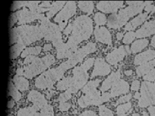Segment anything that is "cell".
<instances>
[{
  "label": "cell",
  "mask_w": 155,
  "mask_h": 116,
  "mask_svg": "<svg viewBox=\"0 0 155 116\" xmlns=\"http://www.w3.org/2000/svg\"><path fill=\"white\" fill-rule=\"evenodd\" d=\"M140 97V93L138 92H136V93L134 94V95L133 96V98L135 99H137L138 100Z\"/></svg>",
  "instance_id": "cell-58"
},
{
  "label": "cell",
  "mask_w": 155,
  "mask_h": 116,
  "mask_svg": "<svg viewBox=\"0 0 155 116\" xmlns=\"http://www.w3.org/2000/svg\"><path fill=\"white\" fill-rule=\"evenodd\" d=\"M135 38V32L132 31H128L124 35V38L123 39V43L124 45H128L132 43V41H134Z\"/></svg>",
  "instance_id": "cell-38"
},
{
  "label": "cell",
  "mask_w": 155,
  "mask_h": 116,
  "mask_svg": "<svg viewBox=\"0 0 155 116\" xmlns=\"http://www.w3.org/2000/svg\"><path fill=\"white\" fill-rule=\"evenodd\" d=\"M55 93V91H53V89L48 90L46 93L47 99H51V98L53 97V96H54V94Z\"/></svg>",
  "instance_id": "cell-52"
},
{
  "label": "cell",
  "mask_w": 155,
  "mask_h": 116,
  "mask_svg": "<svg viewBox=\"0 0 155 116\" xmlns=\"http://www.w3.org/2000/svg\"><path fill=\"white\" fill-rule=\"evenodd\" d=\"M39 110L40 109L38 108L34 105L32 106L20 108L17 112V116H28L31 113L39 111Z\"/></svg>",
  "instance_id": "cell-36"
},
{
  "label": "cell",
  "mask_w": 155,
  "mask_h": 116,
  "mask_svg": "<svg viewBox=\"0 0 155 116\" xmlns=\"http://www.w3.org/2000/svg\"><path fill=\"white\" fill-rule=\"evenodd\" d=\"M155 68V59L138 66L136 68V74L138 77L145 76L150 71Z\"/></svg>",
  "instance_id": "cell-25"
},
{
  "label": "cell",
  "mask_w": 155,
  "mask_h": 116,
  "mask_svg": "<svg viewBox=\"0 0 155 116\" xmlns=\"http://www.w3.org/2000/svg\"><path fill=\"white\" fill-rule=\"evenodd\" d=\"M124 7V1H100L96 4V8L104 14H116Z\"/></svg>",
  "instance_id": "cell-13"
},
{
  "label": "cell",
  "mask_w": 155,
  "mask_h": 116,
  "mask_svg": "<svg viewBox=\"0 0 155 116\" xmlns=\"http://www.w3.org/2000/svg\"><path fill=\"white\" fill-rule=\"evenodd\" d=\"M124 33L121 31L117 32L116 34V38L117 41H120L124 38Z\"/></svg>",
  "instance_id": "cell-55"
},
{
  "label": "cell",
  "mask_w": 155,
  "mask_h": 116,
  "mask_svg": "<svg viewBox=\"0 0 155 116\" xmlns=\"http://www.w3.org/2000/svg\"><path fill=\"white\" fill-rule=\"evenodd\" d=\"M71 107V103L70 102H64V103H59L58 109L60 111L64 112L67 111Z\"/></svg>",
  "instance_id": "cell-46"
},
{
  "label": "cell",
  "mask_w": 155,
  "mask_h": 116,
  "mask_svg": "<svg viewBox=\"0 0 155 116\" xmlns=\"http://www.w3.org/2000/svg\"><path fill=\"white\" fill-rule=\"evenodd\" d=\"M28 99L31 102L34 106L41 110L48 104L45 96L36 90H31L28 94Z\"/></svg>",
  "instance_id": "cell-19"
},
{
  "label": "cell",
  "mask_w": 155,
  "mask_h": 116,
  "mask_svg": "<svg viewBox=\"0 0 155 116\" xmlns=\"http://www.w3.org/2000/svg\"><path fill=\"white\" fill-rule=\"evenodd\" d=\"M45 16L43 14L35 12L28 8H23L11 14L9 18V27L12 28L16 23L23 25L26 23H31L36 19L40 21Z\"/></svg>",
  "instance_id": "cell-7"
},
{
  "label": "cell",
  "mask_w": 155,
  "mask_h": 116,
  "mask_svg": "<svg viewBox=\"0 0 155 116\" xmlns=\"http://www.w3.org/2000/svg\"><path fill=\"white\" fill-rule=\"evenodd\" d=\"M147 19L149 18L147 13H141L127 23L124 26V30L125 31H133L138 27L142 25Z\"/></svg>",
  "instance_id": "cell-23"
},
{
  "label": "cell",
  "mask_w": 155,
  "mask_h": 116,
  "mask_svg": "<svg viewBox=\"0 0 155 116\" xmlns=\"http://www.w3.org/2000/svg\"><path fill=\"white\" fill-rule=\"evenodd\" d=\"M155 35V19L147 21L135 32L136 38H143Z\"/></svg>",
  "instance_id": "cell-20"
},
{
  "label": "cell",
  "mask_w": 155,
  "mask_h": 116,
  "mask_svg": "<svg viewBox=\"0 0 155 116\" xmlns=\"http://www.w3.org/2000/svg\"><path fill=\"white\" fill-rule=\"evenodd\" d=\"M99 116H114L113 111L104 105L99 106Z\"/></svg>",
  "instance_id": "cell-40"
},
{
  "label": "cell",
  "mask_w": 155,
  "mask_h": 116,
  "mask_svg": "<svg viewBox=\"0 0 155 116\" xmlns=\"http://www.w3.org/2000/svg\"><path fill=\"white\" fill-rule=\"evenodd\" d=\"M31 1H14L11 5V10L12 11H15L21 8H28L31 5Z\"/></svg>",
  "instance_id": "cell-37"
},
{
  "label": "cell",
  "mask_w": 155,
  "mask_h": 116,
  "mask_svg": "<svg viewBox=\"0 0 155 116\" xmlns=\"http://www.w3.org/2000/svg\"><path fill=\"white\" fill-rule=\"evenodd\" d=\"M38 57H39L37 55H29L27 56L23 60V65H28L31 64L32 62H34Z\"/></svg>",
  "instance_id": "cell-47"
},
{
  "label": "cell",
  "mask_w": 155,
  "mask_h": 116,
  "mask_svg": "<svg viewBox=\"0 0 155 116\" xmlns=\"http://www.w3.org/2000/svg\"><path fill=\"white\" fill-rule=\"evenodd\" d=\"M72 76H68L62 78V79L57 82L56 88L59 91H66L68 90L72 84Z\"/></svg>",
  "instance_id": "cell-30"
},
{
  "label": "cell",
  "mask_w": 155,
  "mask_h": 116,
  "mask_svg": "<svg viewBox=\"0 0 155 116\" xmlns=\"http://www.w3.org/2000/svg\"><path fill=\"white\" fill-rule=\"evenodd\" d=\"M127 7L120 9L118 13L109 16L107 26L110 29H120L125 26L130 18L138 14H141L145 8L143 1H127Z\"/></svg>",
  "instance_id": "cell-3"
},
{
  "label": "cell",
  "mask_w": 155,
  "mask_h": 116,
  "mask_svg": "<svg viewBox=\"0 0 155 116\" xmlns=\"http://www.w3.org/2000/svg\"><path fill=\"white\" fill-rule=\"evenodd\" d=\"M133 110L131 102H127L118 105L116 108L117 116H127Z\"/></svg>",
  "instance_id": "cell-29"
},
{
  "label": "cell",
  "mask_w": 155,
  "mask_h": 116,
  "mask_svg": "<svg viewBox=\"0 0 155 116\" xmlns=\"http://www.w3.org/2000/svg\"><path fill=\"white\" fill-rule=\"evenodd\" d=\"M121 74L120 69L115 72H113L108 77L103 81L101 85L100 91L102 93L107 92L111 88L113 85L121 79Z\"/></svg>",
  "instance_id": "cell-21"
},
{
  "label": "cell",
  "mask_w": 155,
  "mask_h": 116,
  "mask_svg": "<svg viewBox=\"0 0 155 116\" xmlns=\"http://www.w3.org/2000/svg\"><path fill=\"white\" fill-rule=\"evenodd\" d=\"M127 55L125 46H120L115 48L113 51L106 56L107 62L111 65H117L119 62L124 60L125 57Z\"/></svg>",
  "instance_id": "cell-15"
},
{
  "label": "cell",
  "mask_w": 155,
  "mask_h": 116,
  "mask_svg": "<svg viewBox=\"0 0 155 116\" xmlns=\"http://www.w3.org/2000/svg\"><path fill=\"white\" fill-rule=\"evenodd\" d=\"M44 38V31L40 25H21L11 29L10 45L20 43L27 46Z\"/></svg>",
  "instance_id": "cell-2"
},
{
  "label": "cell",
  "mask_w": 155,
  "mask_h": 116,
  "mask_svg": "<svg viewBox=\"0 0 155 116\" xmlns=\"http://www.w3.org/2000/svg\"><path fill=\"white\" fill-rule=\"evenodd\" d=\"M101 82V79H96L94 80H92L88 82L85 86L82 89L81 91L83 94L87 93L92 90L97 89V87L100 85V84Z\"/></svg>",
  "instance_id": "cell-34"
},
{
  "label": "cell",
  "mask_w": 155,
  "mask_h": 116,
  "mask_svg": "<svg viewBox=\"0 0 155 116\" xmlns=\"http://www.w3.org/2000/svg\"><path fill=\"white\" fill-rule=\"evenodd\" d=\"M40 116H54V108L50 104H47L40 111Z\"/></svg>",
  "instance_id": "cell-39"
},
{
  "label": "cell",
  "mask_w": 155,
  "mask_h": 116,
  "mask_svg": "<svg viewBox=\"0 0 155 116\" xmlns=\"http://www.w3.org/2000/svg\"><path fill=\"white\" fill-rule=\"evenodd\" d=\"M41 47L40 46H36L34 47H29L26 48L22 53L21 55V58H25L27 56L29 55H38L40 54L41 51Z\"/></svg>",
  "instance_id": "cell-33"
},
{
  "label": "cell",
  "mask_w": 155,
  "mask_h": 116,
  "mask_svg": "<svg viewBox=\"0 0 155 116\" xmlns=\"http://www.w3.org/2000/svg\"><path fill=\"white\" fill-rule=\"evenodd\" d=\"M101 91L97 89L83 94L78 100V104L81 108H85L90 106H101Z\"/></svg>",
  "instance_id": "cell-11"
},
{
  "label": "cell",
  "mask_w": 155,
  "mask_h": 116,
  "mask_svg": "<svg viewBox=\"0 0 155 116\" xmlns=\"http://www.w3.org/2000/svg\"><path fill=\"white\" fill-rule=\"evenodd\" d=\"M53 49V46L50 43H47L44 45L43 47V51L45 52H47L48 51H50L51 50Z\"/></svg>",
  "instance_id": "cell-51"
},
{
  "label": "cell",
  "mask_w": 155,
  "mask_h": 116,
  "mask_svg": "<svg viewBox=\"0 0 155 116\" xmlns=\"http://www.w3.org/2000/svg\"><path fill=\"white\" fill-rule=\"evenodd\" d=\"M8 96H11L15 101H19L22 98L21 93L16 88L12 81L8 82Z\"/></svg>",
  "instance_id": "cell-28"
},
{
  "label": "cell",
  "mask_w": 155,
  "mask_h": 116,
  "mask_svg": "<svg viewBox=\"0 0 155 116\" xmlns=\"http://www.w3.org/2000/svg\"><path fill=\"white\" fill-rule=\"evenodd\" d=\"M140 82L138 79L134 80L131 83V90L134 92H138L140 89Z\"/></svg>",
  "instance_id": "cell-48"
},
{
  "label": "cell",
  "mask_w": 155,
  "mask_h": 116,
  "mask_svg": "<svg viewBox=\"0 0 155 116\" xmlns=\"http://www.w3.org/2000/svg\"><path fill=\"white\" fill-rule=\"evenodd\" d=\"M96 51V44L93 42H89L86 45L78 49L74 55L71 58L81 62L87 55L94 53Z\"/></svg>",
  "instance_id": "cell-18"
},
{
  "label": "cell",
  "mask_w": 155,
  "mask_h": 116,
  "mask_svg": "<svg viewBox=\"0 0 155 116\" xmlns=\"http://www.w3.org/2000/svg\"><path fill=\"white\" fill-rule=\"evenodd\" d=\"M26 48V46L20 43H15L10 48V58L14 60L21 55L23 50Z\"/></svg>",
  "instance_id": "cell-31"
},
{
  "label": "cell",
  "mask_w": 155,
  "mask_h": 116,
  "mask_svg": "<svg viewBox=\"0 0 155 116\" xmlns=\"http://www.w3.org/2000/svg\"><path fill=\"white\" fill-rule=\"evenodd\" d=\"M111 68L110 65L106 62L104 58L102 57H97L95 59L94 64V68L92 72L91 78L96 77H105L108 75L111 72Z\"/></svg>",
  "instance_id": "cell-12"
},
{
  "label": "cell",
  "mask_w": 155,
  "mask_h": 116,
  "mask_svg": "<svg viewBox=\"0 0 155 116\" xmlns=\"http://www.w3.org/2000/svg\"><path fill=\"white\" fill-rule=\"evenodd\" d=\"M93 21L96 24V26L100 27L101 26H103L107 22L106 16L104 14L101 12H96L93 16Z\"/></svg>",
  "instance_id": "cell-35"
},
{
  "label": "cell",
  "mask_w": 155,
  "mask_h": 116,
  "mask_svg": "<svg viewBox=\"0 0 155 116\" xmlns=\"http://www.w3.org/2000/svg\"><path fill=\"white\" fill-rule=\"evenodd\" d=\"M153 1H145V11L147 14H150L151 15L155 12V5L152 4Z\"/></svg>",
  "instance_id": "cell-43"
},
{
  "label": "cell",
  "mask_w": 155,
  "mask_h": 116,
  "mask_svg": "<svg viewBox=\"0 0 155 116\" xmlns=\"http://www.w3.org/2000/svg\"><path fill=\"white\" fill-rule=\"evenodd\" d=\"M77 4L75 1H68L62 9L54 18L55 23H58L60 29H65L68 21L77 13Z\"/></svg>",
  "instance_id": "cell-10"
},
{
  "label": "cell",
  "mask_w": 155,
  "mask_h": 116,
  "mask_svg": "<svg viewBox=\"0 0 155 116\" xmlns=\"http://www.w3.org/2000/svg\"><path fill=\"white\" fill-rule=\"evenodd\" d=\"M94 36L96 41L108 46H112V35L107 28L96 26L94 31Z\"/></svg>",
  "instance_id": "cell-16"
},
{
  "label": "cell",
  "mask_w": 155,
  "mask_h": 116,
  "mask_svg": "<svg viewBox=\"0 0 155 116\" xmlns=\"http://www.w3.org/2000/svg\"><path fill=\"white\" fill-rule=\"evenodd\" d=\"M72 82L70 88L67 90L73 94L78 92L87 84L89 75L87 71L84 70L81 65L75 67L72 70Z\"/></svg>",
  "instance_id": "cell-9"
},
{
  "label": "cell",
  "mask_w": 155,
  "mask_h": 116,
  "mask_svg": "<svg viewBox=\"0 0 155 116\" xmlns=\"http://www.w3.org/2000/svg\"><path fill=\"white\" fill-rule=\"evenodd\" d=\"M78 116H97L96 111L93 110H86Z\"/></svg>",
  "instance_id": "cell-50"
},
{
  "label": "cell",
  "mask_w": 155,
  "mask_h": 116,
  "mask_svg": "<svg viewBox=\"0 0 155 116\" xmlns=\"http://www.w3.org/2000/svg\"><path fill=\"white\" fill-rule=\"evenodd\" d=\"M71 23L72 31L67 41L78 46L81 42L90 39L93 33V23L89 16H79Z\"/></svg>",
  "instance_id": "cell-4"
},
{
  "label": "cell",
  "mask_w": 155,
  "mask_h": 116,
  "mask_svg": "<svg viewBox=\"0 0 155 116\" xmlns=\"http://www.w3.org/2000/svg\"><path fill=\"white\" fill-rule=\"evenodd\" d=\"M71 98H72V93H70V92L68 91H66L64 93L60 94L57 99V101L59 103L67 102V101H69Z\"/></svg>",
  "instance_id": "cell-41"
},
{
  "label": "cell",
  "mask_w": 155,
  "mask_h": 116,
  "mask_svg": "<svg viewBox=\"0 0 155 116\" xmlns=\"http://www.w3.org/2000/svg\"><path fill=\"white\" fill-rule=\"evenodd\" d=\"M149 43V40L147 39H138L134 41L130 47L132 54H137L142 51L147 47Z\"/></svg>",
  "instance_id": "cell-26"
},
{
  "label": "cell",
  "mask_w": 155,
  "mask_h": 116,
  "mask_svg": "<svg viewBox=\"0 0 155 116\" xmlns=\"http://www.w3.org/2000/svg\"><path fill=\"white\" fill-rule=\"evenodd\" d=\"M132 116H140V113H133V114H132Z\"/></svg>",
  "instance_id": "cell-61"
},
{
  "label": "cell",
  "mask_w": 155,
  "mask_h": 116,
  "mask_svg": "<svg viewBox=\"0 0 155 116\" xmlns=\"http://www.w3.org/2000/svg\"><path fill=\"white\" fill-rule=\"evenodd\" d=\"M150 45L151 46L155 48V35L152 37V38L151 39L150 41Z\"/></svg>",
  "instance_id": "cell-57"
},
{
  "label": "cell",
  "mask_w": 155,
  "mask_h": 116,
  "mask_svg": "<svg viewBox=\"0 0 155 116\" xmlns=\"http://www.w3.org/2000/svg\"></svg>",
  "instance_id": "cell-63"
},
{
  "label": "cell",
  "mask_w": 155,
  "mask_h": 116,
  "mask_svg": "<svg viewBox=\"0 0 155 116\" xmlns=\"http://www.w3.org/2000/svg\"><path fill=\"white\" fill-rule=\"evenodd\" d=\"M142 114H143V116H149V114H148V113H147V111H143V112H142Z\"/></svg>",
  "instance_id": "cell-60"
},
{
  "label": "cell",
  "mask_w": 155,
  "mask_h": 116,
  "mask_svg": "<svg viewBox=\"0 0 155 116\" xmlns=\"http://www.w3.org/2000/svg\"><path fill=\"white\" fill-rule=\"evenodd\" d=\"M15 105V101H14L13 99H10L8 101V104H7V108H13Z\"/></svg>",
  "instance_id": "cell-53"
},
{
  "label": "cell",
  "mask_w": 155,
  "mask_h": 116,
  "mask_svg": "<svg viewBox=\"0 0 155 116\" xmlns=\"http://www.w3.org/2000/svg\"><path fill=\"white\" fill-rule=\"evenodd\" d=\"M55 62V58L52 54H47L41 58L38 57L31 64L24 65L22 67L23 76L27 79H32L46 71Z\"/></svg>",
  "instance_id": "cell-5"
},
{
  "label": "cell",
  "mask_w": 155,
  "mask_h": 116,
  "mask_svg": "<svg viewBox=\"0 0 155 116\" xmlns=\"http://www.w3.org/2000/svg\"><path fill=\"white\" fill-rule=\"evenodd\" d=\"M40 25L44 31V39L51 41L53 46L57 48L63 43L62 35L59 26L50 21L49 19L45 16L40 21Z\"/></svg>",
  "instance_id": "cell-6"
},
{
  "label": "cell",
  "mask_w": 155,
  "mask_h": 116,
  "mask_svg": "<svg viewBox=\"0 0 155 116\" xmlns=\"http://www.w3.org/2000/svg\"><path fill=\"white\" fill-rule=\"evenodd\" d=\"M143 79L145 81L153 82L155 81V68L151 70L149 73L143 77Z\"/></svg>",
  "instance_id": "cell-44"
},
{
  "label": "cell",
  "mask_w": 155,
  "mask_h": 116,
  "mask_svg": "<svg viewBox=\"0 0 155 116\" xmlns=\"http://www.w3.org/2000/svg\"><path fill=\"white\" fill-rule=\"evenodd\" d=\"M130 84L123 79H120L112 86L110 89V95L111 98H116L121 94L130 92Z\"/></svg>",
  "instance_id": "cell-17"
},
{
  "label": "cell",
  "mask_w": 155,
  "mask_h": 116,
  "mask_svg": "<svg viewBox=\"0 0 155 116\" xmlns=\"http://www.w3.org/2000/svg\"><path fill=\"white\" fill-rule=\"evenodd\" d=\"M94 61H95L94 58L91 57L87 59L85 61L83 64H82L81 65L84 70H86V71H88L93 67V64H94Z\"/></svg>",
  "instance_id": "cell-42"
},
{
  "label": "cell",
  "mask_w": 155,
  "mask_h": 116,
  "mask_svg": "<svg viewBox=\"0 0 155 116\" xmlns=\"http://www.w3.org/2000/svg\"><path fill=\"white\" fill-rule=\"evenodd\" d=\"M12 82L16 88L21 92L26 91L29 89V81L26 78L23 77V76L15 75L12 79Z\"/></svg>",
  "instance_id": "cell-24"
},
{
  "label": "cell",
  "mask_w": 155,
  "mask_h": 116,
  "mask_svg": "<svg viewBox=\"0 0 155 116\" xmlns=\"http://www.w3.org/2000/svg\"><path fill=\"white\" fill-rule=\"evenodd\" d=\"M79 62L74 58H70L62 62L58 67L53 68L42 73L35 79L34 84L36 88L40 89H53V85L62 79V76L68 70L74 67Z\"/></svg>",
  "instance_id": "cell-1"
},
{
  "label": "cell",
  "mask_w": 155,
  "mask_h": 116,
  "mask_svg": "<svg viewBox=\"0 0 155 116\" xmlns=\"http://www.w3.org/2000/svg\"><path fill=\"white\" fill-rule=\"evenodd\" d=\"M78 7L83 12L87 15L92 14L94 9V4L93 1H78Z\"/></svg>",
  "instance_id": "cell-27"
},
{
  "label": "cell",
  "mask_w": 155,
  "mask_h": 116,
  "mask_svg": "<svg viewBox=\"0 0 155 116\" xmlns=\"http://www.w3.org/2000/svg\"><path fill=\"white\" fill-rule=\"evenodd\" d=\"M147 110L150 114V116H155V106H149Z\"/></svg>",
  "instance_id": "cell-54"
},
{
  "label": "cell",
  "mask_w": 155,
  "mask_h": 116,
  "mask_svg": "<svg viewBox=\"0 0 155 116\" xmlns=\"http://www.w3.org/2000/svg\"><path fill=\"white\" fill-rule=\"evenodd\" d=\"M124 74L126 76L130 77V76H131L133 75L134 71L132 70H125V71H124Z\"/></svg>",
  "instance_id": "cell-56"
},
{
  "label": "cell",
  "mask_w": 155,
  "mask_h": 116,
  "mask_svg": "<svg viewBox=\"0 0 155 116\" xmlns=\"http://www.w3.org/2000/svg\"><path fill=\"white\" fill-rule=\"evenodd\" d=\"M78 45L67 41L63 43L60 46L56 48L57 58L58 60L63 58H71L77 51Z\"/></svg>",
  "instance_id": "cell-14"
},
{
  "label": "cell",
  "mask_w": 155,
  "mask_h": 116,
  "mask_svg": "<svg viewBox=\"0 0 155 116\" xmlns=\"http://www.w3.org/2000/svg\"><path fill=\"white\" fill-rule=\"evenodd\" d=\"M28 116H40V113L38 111L33 112V113H31V114H30Z\"/></svg>",
  "instance_id": "cell-59"
},
{
  "label": "cell",
  "mask_w": 155,
  "mask_h": 116,
  "mask_svg": "<svg viewBox=\"0 0 155 116\" xmlns=\"http://www.w3.org/2000/svg\"><path fill=\"white\" fill-rule=\"evenodd\" d=\"M132 94L129 93L127 95L121 96L116 102V104L117 105L118 104H121V103H125L127 102H129L130 100L132 99Z\"/></svg>",
  "instance_id": "cell-45"
},
{
  "label": "cell",
  "mask_w": 155,
  "mask_h": 116,
  "mask_svg": "<svg viewBox=\"0 0 155 116\" xmlns=\"http://www.w3.org/2000/svg\"><path fill=\"white\" fill-rule=\"evenodd\" d=\"M67 3L66 1H54L52 3V7L46 14V17L48 19L51 18L53 16L55 15L58 11H60L63 8V7Z\"/></svg>",
  "instance_id": "cell-32"
},
{
  "label": "cell",
  "mask_w": 155,
  "mask_h": 116,
  "mask_svg": "<svg viewBox=\"0 0 155 116\" xmlns=\"http://www.w3.org/2000/svg\"><path fill=\"white\" fill-rule=\"evenodd\" d=\"M111 98L110 93L108 92H104L102 93L101 95V104L105 103V102H107L110 101V99Z\"/></svg>",
  "instance_id": "cell-49"
},
{
  "label": "cell",
  "mask_w": 155,
  "mask_h": 116,
  "mask_svg": "<svg viewBox=\"0 0 155 116\" xmlns=\"http://www.w3.org/2000/svg\"><path fill=\"white\" fill-rule=\"evenodd\" d=\"M7 116H13L11 114H8V115H7Z\"/></svg>",
  "instance_id": "cell-62"
},
{
  "label": "cell",
  "mask_w": 155,
  "mask_h": 116,
  "mask_svg": "<svg viewBox=\"0 0 155 116\" xmlns=\"http://www.w3.org/2000/svg\"><path fill=\"white\" fill-rule=\"evenodd\" d=\"M155 59V50L151 48L137 54L134 59V64L137 66L142 65Z\"/></svg>",
  "instance_id": "cell-22"
},
{
  "label": "cell",
  "mask_w": 155,
  "mask_h": 116,
  "mask_svg": "<svg viewBox=\"0 0 155 116\" xmlns=\"http://www.w3.org/2000/svg\"><path fill=\"white\" fill-rule=\"evenodd\" d=\"M140 97L138 105L141 108H145L155 105V83L144 81L140 88Z\"/></svg>",
  "instance_id": "cell-8"
}]
</instances>
